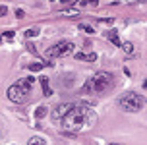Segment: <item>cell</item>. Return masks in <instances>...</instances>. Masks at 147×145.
<instances>
[{"label": "cell", "mask_w": 147, "mask_h": 145, "mask_svg": "<svg viewBox=\"0 0 147 145\" xmlns=\"http://www.w3.org/2000/svg\"><path fill=\"white\" fill-rule=\"evenodd\" d=\"M95 122H97V114L89 105H85V103H74L70 107V110L60 118L58 126H62L64 132L76 134V132L89 130Z\"/></svg>", "instance_id": "6da1fadb"}, {"label": "cell", "mask_w": 147, "mask_h": 145, "mask_svg": "<svg viewBox=\"0 0 147 145\" xmlns=\"http://www.w3.org/2000/svg\"><path fill=\"white\" fill-rule=\"evenodd\" d=\"M114 87V76L110 72H97L83 83L85 93H107L109 89Z\"/></svg>", "instance_id": "7a4b0ae2"}, {"label": "cell", "mask_w": 147, "mask_h": 145, "mask_svg": "<svg viewBox=\"0 0 147 145\" xmlns=\"http://www.w3.org/2000/svg\"><path fill=\"white\" fill-rule=\"evenodd\" d=\"M33 83H35V78H33V76H31V78H23V80L12 83L6 91L8 99L12 103H16V105L25 103L27 97H29V93H31V89H33Z\"/></svg>", "instance_id": "3957f363"}, {"label": "cell", "mask_w": 147, "mask_h": 145, "mask_svg": "<svg viewBox=\"0 0 147 145\" xmlns=\"http://www.w3.org/2000/svg\"><path fill=\"white\" fill-rule=\"evenodd\" d=\"M143 105H145V99L140 93H126L118 99V107L126 112H140Z\"/></svg>", "instance_id": "277c9868"}, {"label": "cell", "mask_w": 147, "mask_h": 145, "mask_svg": "<svg viewBox=\"0 0 147 145\" xmlns=\"http://www.w3.org/2000/svg\"><path fill=\"white\" fill-rule=\"evenodd\" d=\"M74 52V43L72 41H60V43L52 45L47 49V58H64L68 54H72Z\"/></svg>", "instance_id": "5b68a950"}, {"label": "cell", "mask_w": 147, "mask_h": 145, "mask_svg": "<svg viewBox=\"0 0 147 145\" xmlns=\"http://www.w3.org/2000/svg\"><path fill=\"white\" fill-rule=\"evenodd\" d=\"M74 103H66V105H60V107H56V109L52 110V114H51V118H52V122L54 124H58L60 122V118L66 114L68 110H70V107H72Z\"/></svg>", "instance_id": "8992f818"}, {"label": "cell", "mask_w": 147, "mask_h": 145, "mask_svg": "<svg viewBox=\"0 0 147 145\" xmlns=\"http://www.w3.org/2000/svg\"><path fill=\"white\" fill-rule=\"evenodd\" d=\"M76 60H81V62H97V54H95V52H91V54L76 52Z\"/></svg>", "instance_id": "52a82bcc"}, {"label": "cell", "mask_w": 147, "mask_h": 145, "mask_svg": "<svg viewBox=\"0 0 147 145\" xmlns=\"http://www.w3.org/2000/svg\"><path fill=\"white\" fill-rule=\"evenodd\" d=\"M107 39H109V41H112L116 47H120V45H122V43H120V39H118V31H116V29H110L109 33H107Z\"/></svg>", "instance_id": "ba28073f"}, {"label": "cell", "mask_w": 147, "mask_h": 145, "mask_svg": "<svg viewBox=\"0 0 147 145\" xmlns=\"http://www.w3.org/2000/svg\"><path fill=\"white\" fill-rule=\"evenodd\" d=\"M41 85H43V95L51 97V95H52V89L49 87V80H47V78H41Z\"/></svg>", "instance_id": "9c48e42d"}, {"label": "cell", "mask_w": 147, "mask_h": 145, "mask_svg": "<svg viewBox=\"0 0 147 145\" xmlns=\"http://www.w3.org/2000/svg\"><path fill=\"white\" fill-rule=\"evenodd\" d=\"M45 66H52V62H43V64H31V66H29V70H31V72H41Z\"/></svg>", "instance_id": "30bf717a"}, {"label": "cell", "mask_w": 147, "mask_h": 145, "mask_svg": "<svg viewBox=\"0 0 147 145\" xmlns=\"http://www.w3.org/2000/svg\"><path fill=\"white\" fill-rule=\"evenodd\" d=\"M27 145H47V141H45L43 138H31L29 141H27Z\"/></svg>", "instance_id": "8fae6325"}, {"label": "cell", "mask_w": 147, "mask_h": 145, "mask_svg": "<svg viewBox=\"0 0 147 145\" xmlns=\"http://www.w3.org/2000/svg\"><path fill=\"white\" fill-rule=\"evenodd\" d=\"M80 29H81V31H85L87 35H93V33H95V29L91 27V25H85V23H80Z\"/></svg>", "instance_id": "7c38bea8"}, {"label": "cell", "mask_w": 147, "mask_h": 145, "mask_svg": "<svg viewBox=\"0 0 147 145\" xmlns=\"http://www.w3.org/2000/svg\"><path fill=\"white\" fill-rule=\"evenodd\" d=\"M120 49H122V51H126L128 54H132V52H134V45L132 43H122V45H120Z\"/></svg>", "instance_id": "4fadbf2b"}, {"label": "cell", "mask_w": 147, "mask_h": 145, "mask_svg": "<svg viewBox=\"0 0 147 145\" xmlns=\"http://www.w3.org/2000/svg\"><path fill=\"white\" fill-rule=\"evenodd\" d=\"M39 35V27H29L25 31V37H37Z\"/></svg>", "instance_id": "5bb4252c"}, {"label": "cell", "mask_w": 147, "mask_h": 145, "mask_svg": "<svg viewBox=\"0 0 147 145\" xmlns=\"http://www.w3.org/2000/svg\"><path fill=\"white\" fill-rule=\"evenodd\" d=\"M47 112H49V110H47V107H39V110H37L35 114H37V118H43Z\"/></svg>", "instance_id": "9a60e30c"}, {"label": "cell", "mask_w": 147, "mask_h": 145, "mask_svg": "<svg viewBox=\"0 0 147 145\" xmlns=\"http://www.w3.org/2000/svg\"><path fill=\"white\" fill-rule=\"evenodd\" d=\"M16 16H18L20 20H23V18H25V12H23V10H16Z\"/></svg>", "instance_id": "2e32d148"}, {"label": "cell", "mask_w": 147, "mask_h": 145, "mask_svg": "<svg viewBox=\"0 0 147 145\" xmlns=\"http://www.w3.org/2000/svg\"><path fill=\"white\" fill-rule=\"evenodd\" d=\"M8 14V8L6 6H0V18H2V16H6Z\"/></svg>", "instance_id": "e0dca14e"}, {"label": "cell", "mask_w": 147, "mask_h": 145, "mask_svg": "<svg viewBox=\"0 0 147 145\" xmlns=\"http://www.w3.org/2000/svg\"><path fill=\"white\" fill-rule=\"evenodd\" d=\"M99 23H105V25H112V20H99Z\"/></svg>", "instance_id": "ac0fdd59"}, {"label": "cell", "mask_w": 147, "mask_h": 145, "mask_svg": "<svg viewBox=\"0 0 147 145\" xmlns=\"http://www.w3.org/2000/svg\"><path fill=\"white\" fill-rule=\"evenodd\" d=\"M4 37H6V39H12V37H14V31H6Z\"/></svg>", "instance_id": "d6986e66"}, {"label": "cell", "mask_w": 147, "mask_h": 145, "mask_svg": "<svg viewBox=\"0 0 147 145\" xmlns=\"http://www.w3.org/2000/svg\"><path fill=\"white\" fill-rule=\"evenodd\" d=\"M85 2H87V4H91V6H97V4H99V0H85Z\"/></svg>", "instance_id": "ffe728a7"}, {"label": "cell", "mask_w": 147, "mask_h": 145, "mask_svg": "<svg viewBox=\"0 0 147 145\" xmlns=\"http://www.w3.org/2000/svg\"><path fill=\"white\" fill-rule=\"evenodd\" d=\"M60 2H62V4H72L74 0H60Z\"/></svg>", "instance_id": "44dd1931"}, {"label": "cell", "mask_w": 147, "mask_h": 145, "mask_svg": "<svg viewBox=\"0 0 147 145\" xmlns=\"http://www.w3.org/2000/svg\"><path fill=\"white\" fill-rule=\"evenodd\" d=\"M109 145H120V143H109Z\"/></svg>", "instance_id": "7402d4cb"}, {"label": "cell", "mask_w": 147, "mask_h": 145, "mask_svg": "<svg viewBox=\"0 0 147 145\" xmlns=\"http://www.w3.org/2000/svg\"><path fill=\"white\" fill-rule=\"evenodd\" d=\"M0 43H2V37H0Z\"/></svg>", "instance_id": "603a6c76"}]
</instances>
